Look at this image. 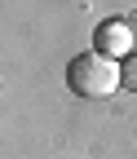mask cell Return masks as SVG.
<instances>
[{
  "label": "cell",
  "instance_id": "obj_1",
  "mask_svg": "<svg viewBox=\"0 0 137 159\" xmlns=\"http://www.w3.org/2000/svg\"><path fill=\"white\" fill-rule=\"evenodd\" d=\"M66 84L75 97H93V102H102V97H115L124 89V62H115V57L106 53H80V57H71V66H66Z\"/></svg>",
  "mask_w": 137,
  "mask_h": 159
},
{
  "label": "cell",
  "instance_id": "obj_3",
  "mask_svg": "<svg viewBox=\"0 0 137 159\" xmlns=\"http://www.w3.org/2000/svg\"><path fill=\"white\" fill-rule=\"evenodd\" d=\"M124 89H133V93H137V53L124 62Z\"/></svg>",
  "mask_w": 137,
  "mask_h": 159
},
{
  "label": "cell",
  "instance_id": "obj_2",
  "mask_svg": "<svg viewBox=\"0 0 137 159\" xmlns=\"http://www.w3.org/2000/svg\"><path fill=\"white\" fill-rule=\"evenodd\" d=\"M93 49L106 53V57H115V62H128V57L137 53V49H133V27L124 22V18H106V22H97Z\"/></svg>",
  "mask_w": 137,
  "mask_h": 159
}]
</instances>
